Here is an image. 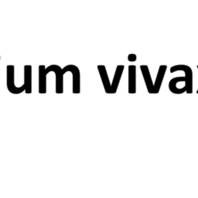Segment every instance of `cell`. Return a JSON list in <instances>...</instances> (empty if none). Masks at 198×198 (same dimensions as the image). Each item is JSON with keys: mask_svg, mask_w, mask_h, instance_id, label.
Listing matches in <instances>:
<instances>
[{"mask_svg": "<svg viewBox=\"0 0 198 198\" xmlns=\"http://www.w3.org/2000/svg\"><path fill=\"white\" fill-rule=\"evenodd\" d=\"M49 72H54L56 75V93H63V74L62 68L59 65L52 64L46 67L44 65L39 66V93H46V76Z\"/></svg>", "mask_w": 198, "mask_h": 198, "instance_id": "obj_1", "label": "cell"}, {"mask_svg": "<svg viewBox=\"0 0 198 198\" xmlns=\"http://www.w3.org/2000/svg\"><path fill=\"white\" fill-rule=\"evenodd\" d=\"M6 87L8 91L13 94H19L25 91L23 84L17 87L15 84V67L14 65H8L6 67Z\"/></svg>", "mask_w": 198, "mask_h": 198, "instance_id": "obj_2", "label": "cell"}, {"mask_svg": "<svg viewBox=\"0 0 198 198\" xmlns=\"http://www.w3.org/2000/svg\"><path fill=\"white\" fill-rule=\"evenodd\" d=\"M67 72H71L73 78V94H80V73L79 68L74 64H69L62 68V74L64 75Z\"/></svg>", "mask_w": 198, "mask_h": 198, "instance_id": "obj_3", "label": "cell"}, {"mask_svg": "<svg viewBox=\"0 0 198 198\" xmlns=\"http://www.w3.org/2000/svg\"><path fill=\"white\" fill-rule=\"evenodd\" d=\"M178 71H183L185 72V87L186 88V92L187 94H192L193 93V71H192L191 67L187 65L183 64L175 65L170 67V73H174Z\"/></svg>", "mask_w": 198, "mask_h": 198, "instance_id": "obj_4", "label": "cell"}, {"mask_svg": "<svg viewBox=\"0 0 198 198\" xmlns=\"http://www.w3.org/2000/svg\"><path fill=\"white\" fill-rule=\"evenodd\" d=\"M23 85L25 86V92L26 94L32 93V66H24V81Z\"/></svg>", "mask_w": 198, "mask_h": 198, "instance_id": "obj_5", "label": "cell"}, {"mask_svg": "<svg viewBox=\"0 0 198 198\" xmlns=\"http://www.w3.org/2000/svg\"><path fill=\"white\" fill-rule=\"evenodd\" d=\"M129 93H136V66H129Z\"/></svg>", "mask_w": 198, "mask_h": 198, "instance_id": "obj_6", "label": "cell"}, {"mask_svg": "<svg viewBox=\"0 0 198 198\" xmlns=\"http://www.w3.org/2000/svg\"><path fill=\"white\" fill-rule=\"evenodd\" d=\"M166 69H167L166 65H160V67H159V71H158L156 78V81H155L154 84H153V92H152V94H158L159 92H160V90L162 83H163V80L164 78V76H165Z\"/></svg>", "mask_w": 198, "mask_h": 198, "instance_id": "obj_7", "label": "cell"}, {"mask_svg": "<svg viewBox=\"0 0 198 198\" xmlns=\"http://www.w3.org/2000/svg\"><path fill=\"white\" fill-rule=\"evenodd\" d=\"M125 66L124 65H118L116 67L115 72V76L113 77V81L111 84V92L110 94H115L116 93L117 90H118V84L120 83V80L122 76V73L124 71Z\"/></svg>", "mask_w": 198, "mask_h": 198, "instance_id": "obj_8", "label": "cell"}, {"mask_svg": "<svg viewBox=\"0 0 198 198\" xmlns=\"http://www.w3.org/2000/svg\"><path fill=\"white\" fill-rule=\"evenodd\" d=\"M142 74H143V78L146 83V88L148 90V92L149 94H152L153 92V83L151 78V75H150V72L149 70V67L147 65H141L140 66Z\"/></svg>", "mask_w": 198, "mask_h": 198, "instance_id": "obj_9", "label": "cell"}, {"mask_svg": "<svg viewBox=\"0 0 198 198\" xmlns=\"http://www.w3.org/2000/svg\"><path fill=\"white\" fill-rule=\"evenodd\" d=\"M97 70L99 71L100 76L103 83V86H104L105 91L107 94H110L111 92V84L109 81V78H108L107 70L105 65H98L97 66Z\"/></svg>", "mask_w": 198, "mask_h": 198, "instance_id": "obj_10", "label": "cell"}, {"mask_svg": "<svg viewBox=\"0 0 198 198\" xmlns=\"http://www.w3.org/2000/svg\"><path fill=\"white\" fill-rule=\"evenodd\" d=\"M179 82H186V77H177L170 80L169 82V89L172 93L179 94V91L176 88L177 84Z\"/></svg>", "mask_w": 198, "mask_h": 198, "instance_id": "obj_11", "label": "cell"}, {"mask_svg": "<svg viewBox=\"0 0 198 198\" xmlns=\"http://www.w3.org/2000/svg\"><path fill=\"white\" fill-rule=\"evenodd\" d=\"M136 60H137V56L135 54H130L128 56V60L130 61V62H134Z\"/></svg>", "mask_w": 198, "mask_h": 198, "instance_id": "obj_12", "label": "cell"}, {"mask_svg": "<svg viewBox=\"0 0 198 198\" xmlns=\"http://www.w3.org/2000/svg\"><path fill=\"white\" fill-rule=\"evenodd\" d=\"M197 94H198V90L197 91Z\"/></svg>", "mask_w": 198, "mask_h": 198, "instance_id": "obj_13", "label": "cell"}, {"mask_svg": "<svg viewBox=\"0 0 198 198\" xmlns=\"http://www.w3.org/2000/svg\"><path fill=\"white\" fill-rule=\"evenodd\" d=\"M0 60H1V56H0Z\"/></svg>", "mask_w": 198, "mask_h": 198, "instance_id": "obj_14", "label": "cell"}, {"mask_svg": "<svg viewBox=\"0 0 198 198\" xmlns=\"http://www.w3.org/2000/svg\"><path fill=\"white\" fill-rule=\"evenodd\" d=\"M197 68H198V65H197Z\"/></svg>", "mask_w": 198, "mask_h": 198, "instance_id": "obj_15", "label": "cell"}]
</instances>
